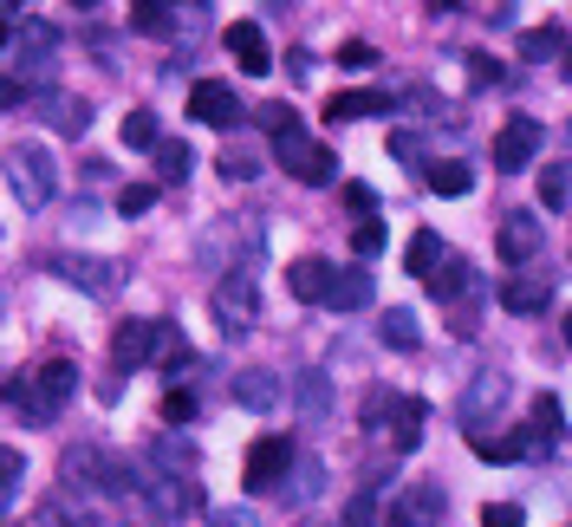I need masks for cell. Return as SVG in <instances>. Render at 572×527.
Masks as SVG:
<instances>
[{"label":"cell","mask_w":572,"mask_h":527,"mask_svg":"<svg viewBox=\"0 0 572 527\" xmlns=\"http://www.w3.org/2000/svg\"><path fill=\"white\" fill-rule=\"evenodd\" d=\"M469 78H475V85H495V78H501V65H495L488 52H469Z\"/></svg>","instance_id":"cell-47"},{"label":"cell","mask_w":572,"mask_h":527,"mask_svg":"<svg viewBox=\"0 0 572 527\" xmlns=\"http://www.w3.org/2000/svg\"><path fill=\"white\" fill-rule=\"evenodd\" d=\"M189 117H195V124H215V130H234L247 111H241L234 85H221V78H195V85H189Z\"/></svg>","instance_id":"cell-4"},{"label":"cell","mask_w":572,"mask_h":527,"mask_svg":"<svg viewBox=\"0 0 572 527\" xmlns=\"http://www.w3.org/2000/svg\"><path fill=\"white\" fill-rule=\"evenodd\" d=\"M150 359H156V319H124L117 339H111V365L117 372H137Z\"/></svg>","instance_id":"cell-10"},{"label":"cell","mask_w":572,"mask_h":527,"mask_svg":"<svg viewBox=\"0 0 572 527\" xmlns=\"http://www.w3.org/2000/svg\"><path fill=\"white\" fill-rule=\"evenodd\" d=\"M541 143H547V124H534V117L501 124V130H495V170H527V163L541 156Z\"/></svg>","instance_id":"cell-6"},{"label":"cell","mask_w":572,"mask_h":527,"mask_svg":"<svg viewBox=\"0 0 572 527\" xmlns=\"http://www.w3.org/2000/svg\"><path fill=\"white\" fill-rule=\"evenodd\" d=\"M234 404H241V411H260V417H267V411L280 404V378H274L267 365H247V372L234 378Z\"/></svg>","instance_id":"cell-16"},{"label":"cell","mask_w":572,"mask_h":527,"mask_svg":"<svg viewBox=\"0 0 572 527\" xmlns=\"http://www.w3.org/2000/svg\"><path fill=\"white\" fill-rule=\"evenodd\" d=\"M391 156H397V163H410V170H423V176H430V163H423V137H417V130H391Z\"/></svg>","instance_id":"cell-36"},{"label":"cell","mask_w":572,"mask_h":527,"mask_svg":"<svg viewBox=\"0 0 572 527\" xmlns=\"http://www.w3.org/2000/svg\"><path fill=\"white\" fill-rule=\"evenodd\" d=\"M189 170H195V150H189L182 137H163V150H156V176H163V183H182Z\"/></svg>","instance_id":"cell-31"},{"label":"cell","mask_w":572,"mask_h":527,"mask_svg":"<svg viewBox=\"0 0 572 527\" xmlns=\"http://www.w3.org/2000/svg\"><path fill=\"white\" fill-rule=\"evenodd\" d=\"M293 463H300V450H293L287 437H260V443L247 450V469H241V482H247L254 495H260V489H280Z\"/></svg>","instance_id":"cell-5"},{"label":"cell","mask_w":572,"mask_h":527,"mask_svg":"<svg viewBox=\"0 0 572 527\" xmlns=\"http://www.w3.org/2000/svg\"><path fill=\"white\" fill-rule=\"evenodd\" d=\"M150 202H156V183H124V189H117V215H124V222L143 215Z\"/></svg>","instance_id":"cell-38"},{"label":"cell","mask_w":572,"mask_h":527,"mask_svg":"<svg viewBox=\"0 0 572 527\" xmlns=\"http://www.w3.org/2000/svg\"><path fill=\"white\" fill-rule=\"evenodd\" d=\"M391 411H397V398H391V391H371V398H365V424H371V430H378Z\"/></svg>","instance_id":"cell-46"},{"label":"cell","mask_w":572,"mask_h":527,"mask_svg":"<svg viewBox=\"0 0 572 527\" xmlns=\"http://www.w3.org/2000/svg\"><path fill=\"white\" fill-rule=\"evenodd\" d=\"M7 189H13L20 209H46V202H52L59 170H52L46 143H13V150H7Z\"/></svg>","instance_id":"cell-1"},{"label":"cell","mask_w":572,"mask_h":527,"mask_svg":"<svg viewBox=\"0 0 572 527\" xmlns=\"http://www.w3.org/2000/svg\"><path fill=\"white\" fill-rule=\"evenodd\" d=\"M221 176L228 183H254L260 176V156L254 150H221Z\"/></svg>","instance_id":"cell-37"},{"label":"cell","mask_w":572,"mask_h":527,"mask_svg":"<svg viewBox=\"0 0 572 527\" xmlns=\"http://www.w3.org/2000/svg\"><path fill=\"white\" fill-rule=\"evenodd\" d=\"M482 527H527V515H521L514 502H488V509H482Z\"/></svg>","instance_id":"cell-42"},{"label":"cell","mask_w":572,"mask_h":527,"mask_svg":"<svg viewBox=\"0 0 572 527\" xmlns=\"http://www.w3.org/2000/svg\"><path fill=\"white\" fill-rule=\"evenodd\" d=\"M345 202H352V209L371 222V209H378V189H371V183H345Z\"/></svg>","instance_id":"cell-45"},{"label":"cell","mask_w":572,"mask_h":527,"mask_svg":"<svg viewBox=\"0 0 572 527\" xmlns=\"http://www.w3.org/2000/svg\"><path fill=\"white\" fill-rule=\"evenodd\" d=\"M33 391H39V411L59 417V411L72 404V391H78V365H72V359H52V365L33 378Z\"/></svg>","instance_id":"cell-13"},{"label":"cell","mask_w":572,"mask_h":527,"mask_svg":"<svg viewBox=\"0 0 572 527\" xmlns=\"http://www.w3.org/2000/svg\"><path fill=\"white\" fill-rule=\"evenodd\" d=\"M560 52H572L567 26H534V33H521V59H527V65H547V59H560Z\"/></svg>","instance_id":"cell-25"},{"label":"cell","mask_w":572,"mask_h":527,"mask_svg":"<svg viewBox=\"0 0 572 527\" xmlns=\"http://www.w3.org/2000/svg\"><path fill=\"white\" fill-rule=\"evenodd\" d=\"M567 196H572V176L567 170H547V176H541V202H547V209H567Z\"/></svg>","instance_id":"cell-40"},{"label":"cell","mask_w":572,"mask_h":527,"mask_svg":"<svg viewBox=\"0 0 572 527\" xmlns=\"http://www.w3.org/2000/svg\"><path fill=\"white\" fill-rule=\"evenodd\" d=\"M378 332H384V346H391V352H417V346H423V332H417V313H410V306H391Z\"/></svg>","instance_id":"cell-27"},{"label":"cell","mask_w":572,"mask_h":527,"mask_svg":"<svg viewBox=\"0 0 572 527\" xmlns=\"http://www.w3.org/2000/svg\"><path fill=\"white\" fill-rule=\"evenodd\" d=\"M501 398H508V385H501V378H482V385L462 398V430H475V437H482V411H488V404H501Z\"/></svg>","instance_id":"cell-29"},{"label":"cell","mask_w":572,"mask_h":527,"mask_svg":"<svg viewBox=\"0 0 572 527\" xmlns=\"http://www.w3.org/2000/svg\"><path fill=\"white\" fill-rule=\"evenodd\" d=\"M39 111L52 117V130H65V137H78L85 130V117H91V104L85 98H72V91H46L39 98Z\"/></svg>","instance_id":"cell-21"},{"label":"cell","mask_w":572,"mask_h":527,"mask_svg":"<svg viewBox=\"0 0 572 527\" xmlns=\"http://www.w3.org/2000/svg\"><path fill=\"white\" fill-rule=\"evenodd\" d=\"M319 489H326V463H319V456H300V463L287 469V482H280V495H287L293 509L319 502Z\"/></svg>","instance_id":"cell-19"},{"label":"cell","mask_w":572,"mask_h":527,"mask_svg":"<svg viewBox=\"0 0 572 527\" xmlns=\"http://www.w3.org/2000/svg\"><path fill=\"white\" fill-rule=\"evenodd\" d=\"M443 261H449V254H443V235H436V228H417V235H410V248H404V267H410L417 280H430Z\"/></svg>","instance_id":"cell-22"},{"label":"cell","mask_w":572,"mask_h":527,"mask_svg":"<svg viewBox=\"0 0 572 527\" xmlns=\"http://www.w3.org/2000/svg\"><path fill=\"white\" fill-rule=\"evenodd\" d=\"M228 52H234V59H241V72H254V78H267V72H274L267 33H260L254 20H234V26H228Z\"/></svg>","instance_id":"cell-12"},{"label":"cell","mask_w":572,"mask_h":527,"mask_svg":"<svg viewBox=\"0 0 572 527\" xmlns=\"http://www.w3.org/2000/svg\"><path fill=\"white\" fill-rule=\"evenodd\" d=\"M423 183H430L436 196H469V189H475V170L449 156V163H430V176H423Z\"/></svg>","instance_id":"cell-28"},{"label":"cell","mask_w":572,"mask_h":527,"mask_svg":"<svg viewBox=\"0 0 572 527\" xmlns=\"http://www.w3.org/2000/svg\"><path fill=\"white\" fill-rule=\"evenodd\" d=\"M117 137H124V150H163V130H156V111H124V124H117Z\"/></svg>","instance_id":"cell-26"},{"label":"cell","mask_w":572,"mask_h":527,"mask_svg":"<svg viewBox=\"0 0 572 527\" xmlns=\"http://www.w3.org/2000/svg\"><path fill=\"white\" fill-rule=\"evenodd\" d=\"M501 306H508V313H547V306H554V280H534V274H527V280H508V287H501Z\"/></svg>","instance_id":"cell-24"},{"label":"cell","mask_w":572,"mask_h":527,"mask_svg":"<svg viewBox=\"0 0 572 527\" xmlns=\"http://www.w3.org/2000/svg\"><path fill=\"white\" fill-rule=\"evenodd\" d=\"M371 293H378V287H371V274H365V267H339V274H332L326 306H332V313H358V306H371Z\"/></svg>","instance_id":"cell-17"},{"label":"cell","mask_w":572,"mask_h":527,"mask_svg":"<svg viewBox=\"0 0 572 527\" xmlns=\"http://www.w3.org/2000/svg\"><path fill=\"white\" fill-rule=\"evenodd\" d=\"M352 248H358V261H378V254H384V222H378V215L358 222V228H352Z\"/></svg>","instance_id":"cell-39"},{"label":"cell","mask_w":572,"mask_h":527,"mask_svg":"<svg viewBox=\"0 0 572 527\" xmlns=\"http://www.w3.org/2000/svg\"><path fill=\"white\" fill-rule=\"evenodd\" d=\"M0 482H7L0 495L13 502V495H20V482H26V456H20V450H7V456H0Z\"/></svg>","instance_id":"cell-41"},{"label":"cell","mask_w":572,"mask_h":527,"mask_svg":"<svg viewBox=\"0 0 572 527\" xmlns=\"http://www.w3.org/2000/svg\"><path fill=\"white\" fill-rule=\"evenodd\" d=\"M443 482H417V489H404V495H391V509H384V522L391 527H436L443 522Z\"/></svg>","instance_id":"cell-7"},{"label":"cell","mask_w":572,"mask_h":527,"mask_svg":"<svg viewBox=\"0 0 572 527\" xmlns=\"http://www.w3.org/2000/svg\"><path fill=\"white\" fill-rule=\"evenodd\" d=\"M469 280H475V267L449 254V261H443V267L423 280V287H430V300H436V306H449V300H462V293H469Z\"/></svg>","instance_id":"cell-23"},{"label":"cell","mask_w":572,"mask_h":527,"mask_svg":"<svg viewBox=\"0 0 572 527\" xmlns=\"http://www.w3.org/2000/svg\"><path fill=\"white\" fill-rule=\"evenodd\" d=\"M274 156H280L287 176H300V183H313V189H319V183H339V150H332V143H313L300 124L274 137Z\"/></svg>","instance_id":"cell-2"},{"label":"cell","mask_w":572,"mask_h":527,"mask_svg":"<svg viewBox=\"0 0 572 527\" xmlns=\"http://www.w3.org/2000/svg\"><path fill=\"white\" fill-rule=\"evenodd\" d=\"M130 26L150 33V39H163V33H176V7H163V0H137V7H130Z\"/></svg>","instance_id":"cell-30"},{"label":"cell","mask_w":572,"mask_h":527,"mask_svg":"<svg viewBox=\"0 0 572 527\" xmlns=\"http://www.w3.org/2000/svg\"><path fill=\"white\" fill-rule=\"evenodd\" d=\"M567 78H572V52H567Z\"/></svg>","instance_id":"cell-50"},{"label":"cell","mask_w":572,"mask_h":527,"mask_svg":"<svg viewBox=\"0 0 572 527\" xmlns=\"http://www.w3.org/2000/svg\"><path fill=\"white\" fill-rule=\"evenodd\" d=\"M345 117H391V91H332L326 98V124H345Z\"/></svg>","instance_id":"cell-14"},{"label":"cell","mask_w":572,"mask_h":527,"mask_svg":"<svg viewBox=\"0 0 572 527\" xmlns=\"http://www.w3.org/2000/svg\"><path fill=\"white\" fill-rule=\"evenodd\" d=\"M391 417H397V430H391V450H397V456H410V450L423 443L430 404H423V398H397V411H391Z\"/></svg>","instance_id":"cell-18"},{"label":"cell","mask_w":572,"mask_h":527,"mask_svg":"<svg viewBox=\"0 0 572 527\" xmlns=\"http://www.w3.org/2000/svg\"><path fill=\"white\" fill-rule=\"evenodd\" d=\"M52 46H59V33L46 26V20H26V33H7V72L20 78V72H33L39 85L52 78Z\"/></svg>","instance_id":"cell-3"},{"label":"cell","mask_w":572,"mask_h":527,"mask_svg":"<svg viewBox=\"0 0 572 527\" xmlns=\"http://www.w3.org/2000/svg\"><path fill=\"white\" fill-rule=\"evenodd\" d=\"M156 365H163V372H182V365H189V339H182L176 326H163V319H156Z\"/></svg>","instance_id":"cell-32"},{"label":"cell","mask_w":572,"mask_h":527,"mask_svg":"<svg viewBox=\"0 0 572 527\" xmlns=\"http://www.w3.org/2000/svg\"><path fill=\"white\" fill-rule=\"evenodd\" d=\"M332 274H339V267H326L319 254H306V261H293V267H287V287H293V300H306V306H326V293H332Z\"/></svg>","instance_id":"cell-15"},{"label":"cell","mask_w":572,"mask_h":527,"mask_svg":"<svg viewBox=\"0 0 572 527\" xmlns=\"http://www.w3.org/2000/svg\"><path fill=\"white\" fill-rule=\"evenodd\" d=\"M156 463L176 476V469H189V463H195V450H189V443H156Z\"/></svg>","instance_id":"cell-44"},{"label":"cell","mask_w":572,"mask_h":527,"mask_svg":"<svg viewBox=\"0 0 572 527\" xmlns=\"http://www.w3.org/2000/svg\"><path fill=\"white\" fill-rule=\"evenodd\" d=\"M215 527H260L254 509H215Z\"/></svg>","instance_id":"cell-48"},{"label":"cell","mask_w":572,"mask_h":527,"mask_svg":"<svg viewBox=\"0 0 572 527\" xmlns=\"http://www.w3.org/2000/svg\"><path fill=\"white\" fill-rule=\"evenodd\" d=\"M52 274H65L72 287H85L91 300L117 293V261H91V254H52Z\"/></svg>","instance_id":"cell-8"},{"label":"cell","mask_w":572,"mask_h":527,"mask_svg":"<svg viewBox=\"0 0 572 527\" xmlns=\"http://www.w3.org/2000/svg\"><path fill=\"white\" fill-rule=\"evenodd\" d=\"M495 248H501V261H508V267H527V261L547 248V228H541L527 209H514V215L501 222V241H495Z\"/></svg>","instance_id":"cell-9"},{"label":"cell","mask_w":572,"mask_h":527,"mask_svg":"<svg viewBox=\"0 0 572 527\" xmlns=\"http://www.w3.org/2000/svg\"><path fill=\"white\" fill-rule=\"evenodd\" d=\"M293 398H300V417H306V424H326V411H332V378H326V372H300V378H293Z\"/></svg>","instance_id":"cell-20"},{"label":"cell","mask_w":572,"mask_h":527,"mask_svg":"<svg viewBox=\"0 0 572 527\" xmlns=\"http://www.w3.org/2000/svg\"><path fill=\"white\" fill-rule=\"evenodd\" d=\"M339 527H378V489H352V502H345Z\"/></svg>","instance_id":"cell-34"},{"label":"cell","mask_w":572,"mask_h":527,"mask_svg":"<svg viewBox=\"0 0 572 527\" xmlns=\"http://www.w3.org/2000/svg\"><path fill=\"white\" fill-rule=\"evenodd\" d=\"M560 424H567V411H560V398H554V391H541V398H534V430H541V437L554 443V437H560Z\"/></svg>","instance_id":"cell-35"},{"label":"cell","mask_w":572,"mask_h":527,"mask_svg":"<svg viewBox=\"0 0 572 527\" xmlns=\"http://www.w3.org/2000/svg\"><path fill=\"white\" fill-rule=\"evenodd\" d=\"M150 502H156L163 515H189V509H195V489H182V482H150Z\"/></svg>","instance_id":"cell-33"},{"label":"cell","mask_w":572,"mask_h":527,"mask_svg":"<svg viewBox=\"0 0 572 527\" xmlns=\"http://www.w3.org/2000/svg\"><path fill=\"white\" fill-rule=\"evenodd\" d=\"M215 319L228 326V339L254 319V280H247V274H228V280L215 287Z\"/></svg>","instance_id":"cell-11"},{"label":"cell","mask_w":572,"mask_h":527,"mask_svg":"<svg viewBox=\"0 0 572 527\" xmlns=\"http://www.w3.org/2000/svg\"><path fill=\"white\" fill-rule=\"evenodd\" d=\"M567 346H572V313H567Z\"/></svg>","instance_id":"cell-49"},{"label":"cell","mask_w":572,"mask_h":527,"mask_svg":"<svg viewBox=\"0 0 572 527\" xmlns=\"http://www.w3.org/2000/svg\"><path fill=\"white\" fill-rule=\"evenodd\" d=\"M163 417H169V424H189V417H195V391H169V398H163Z\"/></svg>","instance_id":"cell-43"}]
</instances>
